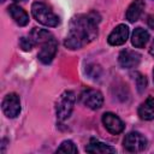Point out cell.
<instances>
[{"instance_id": "12", "label": "cell", "mask_w": 154, "mask_h": 154, "mask_svg": "<svg viewBox=\"0 0 154 154\" xmlns=\"http://www.w3.org/2000/svg\"><path fill=\"white\" fill-rule=\"evenodd\" d=\"M143 8H144V1L143 0H134L126 10V19L131 23L136 22L140 18V16L142 14Z\"/></svg>"}, {"instance_id": "19", "label": "cell", "mask_w": 154, "mask_h": 154, "mask_svg": "<svg viewBox=\"0 0 154 154\" xmlns=\"http://www.w3.org/2000/svg\"><path fill=\"white\" fill-rule=\"evenodd\" d=\"M136 87L138 93H143L147 88V78L141 73H136Z\"/></svg>"}, {"instance_id": "22", "label": "cell", "mask_w": 154, "mask_h": 154, "mask_svg": "<svg viewBox=\"0 0 154 154\" xmlns=\"http://www.w3.org/2000/svg\"><path fill=\"white\" fill-rule=\"evenodd\" d=\"M149 53H150L152 57H154V41H153V43H152V46L149 48Z\"/></svg>"}, {"instance_id": "15", "label": "cell", "mask_w": 154, "mask_h": 154, "mask_svg": "<svg viewBox=\"0 0 154 154\" xmlns=\"http://www.w3.org/2000/svg\"><path fill=\"white\" fill-rule=\"evenodd\" d=\"M149 40V32L143 29V28H136L132 32L131 36V43L137 47V48H142L146 46V43Z\"/></svg>"}, {"instance_id": "20", "label": "cell", "mask_w": 154, "mask_h": 154, "mask_svg": "<svg viewBox=\"0 0 154 154\" xmlns=\"http://www.w3.org/2000/svg\"><path fill=\"white\" fill-rule=\"evenodd\" d=\"M19 46H20V48H22L23 51L29 52V51L32 49V47H34L35 45H34V42L31 41L30 37H20V38H19Z\"/></svg>"}, {"instance_id": "14", "label": "cell", "mask_w": 154, "mask_h": 154, "mask_svg": "<svg viewBox=\"0 0 154 154\" xmlns=\"http://www.w3.org/2000/svg\"><path fill=\"white\" fill-rule=\"evenodd\" d=\"M138 116L143 120L154 119V96L148 97L138 108Z\"/></svg>"}, {"instance_id": "3", "label": "cell", "mask_w": 154, "mask_h": 154, "mask_svg": "<svg viewBox=\"0 0 154 154\" xmlns=\"http://www.w3.org/2000/svg\"><path fill=\"white\" fill-rule=\"evenodd\" d=\"M76 101V96L73 91L66 90L64 91L55 102V114L59 120H65L71 116Z\"/></svg>"}, {"instance_id": "7", "label": "cell", "mask_w": 154, "mask_h": 154, "mask_svg": "<svg viewBox=\"0 0 154 154\" xmlns=\"http://www.w3.org/2000/svg\"><path fill=\"white\" fill-rule=\"evenodd\" d=\"M41 46L42 47L37 54V58L42 64H49L55 57V53L58 51V42L54 38H51Z\"/></svg>"}, {"instance_id": "6", "label": "cell", "mask_w": 154, "mask_h": 154, "mask_svg": "<svg viewBox=\"0 0 154 154\" xmlns=\"http://www.w3.org/2000/svg\"><path fill=\"white\" fill-rule=\"evenodd\" d=\"M81 102L89 107L90 109H99L103 103V96L99 90L95 89H85L79 95Z\"/></svg>"}, {"instance_id": "5", "label": "cell", "mask_w": 154, "mask_h": 154, "mask_svg": "<svg viewBox=\"0 0 154 154\" xmlns=\"http://www.w3.org/2000/svg\"><path fill=\"white\" fill-rule=\"evenodd\" d=\"M2 112L7 118H16L19 112H20V101L19 96L16 93H10L7 94L1 103Z\"/></svg>"}, {"instance_id": "17", "label": "cell", "mask_w": 154, "mask_h": 154, "mask_svg": "<svg viewBox=\"0 0 154 154\" xmlns=\"http://www.w3.org/2000/svg\"><path fill=\"white\" fill-rule=\"evenodd\" d=\"M57 153H77V147L75 146V143L70 140L64 141L57 149Z\"/></svg>"}, {"instance_id": "1", "label": "cell", "mask_w": 154, "mask_h": 154, "mask_svg": "<svg viewBox=\"0 0 154 154\" xmlns=\"http://www.w3.org/2000/svg\"><path fill=\"white\" fill-rule=\"evenodd\" d=\"M97 13L91 12L88 14H77L72 17L67 36L64 41L65 47L69 49H78L91 42L97 36Z\"/></svg>"}, {"instance_id": "4", "label": "cell", "mask_w": 154, "mask_h": 154, "mask_svg": "<svg viewBox=\"0 0 154 154\" xmlns=\"http://www.w3.org/2000/svg\"><path fill=\"white\" fill-rule=\"evenodd\" d=\"M123 146L130 153H140L147 148V138L142 134L137 131H132L125 136L123 141Z\"/></svg>"}, {"instance_id": "9", "label": "cell", "mask_w": 154, "mask_h": 154, "mask_svg": "<svg viewBox=\"0 0 154 154\" xmlns=\"http://www.w3.org/2000/svg\"><path fill=\"white\" fill-rule=\"evenodd\" d=\"M102 124L113 135H118L124 130V123L122 122V119L111 112H107L102 116Z\"/></svg>"}, {"instance_id": "18", "label": "cell", "mask_w": 154, "mask_h": 154, "mask_svg": "<svg viewBox=\"0 0 154 154\" xmlns=\"http://www.w3.org/2000/svg\"><path fill=\"white\" fill-rule=\"evenodd\" d=\"M85 72L90 78H99L101 75V67L96 64H90L87 66Z\"/></svg>"}, {"instance_id": "16", "label": "cell", "mask_w": 154, "mask_h": 154, "mask_svg": "<svg viewBox=\"0 0 154 154\" xmlns=\"http://www.w3.org/2000/svg\"><path fill=\"white\" fill-rule=\"evenodd\" d=\"M29 37L31 38V41L34 42V45H43L48 40L53 38V36L51 35L49 31H47L45 29H40V28H34L31 30Z\"/></svg>"}, {"instance_id": "2", "label": "cell", "mask_w": 154, "mask_h": 154, "mask_svg": "<svg viewBox=\"0 0 154 154\" xmlns=\"http://www.w3.org/2000/svg\"><path fill=\"white\" fill-rule=\"evenodd\" d=\"M31 13L34 18L46 26H57L59 24V17L51 10L48 5L41 1H36L31 5Z\"/></svg>"}, {"instance_id": "21", "label": "cell", "mask_w": 154, "mask_h": 154, "mask_svg": "<svg viewBox=\"0 0 154 154\" xmlns=\"http://www.w3.org/2000/svg\"><path fill=\"white\" fill-rule=\"evenodd\" d=\"M148 24L152 29H154V16H150L149 19H148Z\"/></svg>"}, {"instance_id": "24", "label": "cell", "mask_w": 154, "mask_h": 154, "mask_svg": "<svg viewBox=\"0 0 154 154\" xmlns=\"http://www.w3.org/2000/svg\"><path fill=\"white\" fill-rule=\"evenodd\" d=\"M153 78H154V70H153Z\"/></svg>"}, {"instance_id": "13", "label": "cell", "mask_w": 154, "mask_h": 154, "mask_svg": "<svg viewBox=\"0 0 154 154\" xmlns=\"http://www.w3.org/2000/svg\"><path fill=\"white\" fill-rule=\"evenodd\" d=\"M85 152L94 153V154H108V153H116V148H113L106 143L91 140L90 143L85 147Z\"/></svg>"}, {"instance_id": "11", "label": "cell", "mask_w": 154, "mask_h": 154, "mask_svg": "<svg viewBox=\"0 0 154 154\" xmlns=\"http://www.w3.org/2000/svg\"><path fill=\"white\" fill-rule=\"evenodd\" d=\"M7 10H8L10 16L12 17V19H13L19 26H25V25L29 23V16H28V13H26L22 7H19L18 5H16V4L10 5Z\"/></svg>"}, {"instance_id": "8", "label": "cell", "mask_w": 154, "mask_h": 154, "mask_svg": "<svg viewBox=\"0 0 154 154\" xmlns=\"http://www.w3.org/2000/svg\"><path fill=\"white\" fill-rule=\"evenodd\" d=\"M118 61L122 67L124 69H134L136 67L141 61V55L131 49H123L119 53Z\"/></svg>"}, {"instance_id": "23", "label": "cell", "mask_w": 154, "mask_h": 154, "mask_svg": "<svg viewBox=\"0 0 154 154\" xmlns=\"http://www.w3.org/2000/svg\"><path fill=\"white\" fill-rule=\"evenodd\" d=\"M13 1H16V2H18V1H24V0H13Z\"/></svg>"}, {"instance_id": "10", "label": "cell", "mask_w": 154, "mask_h": 154, "mask_svg": "<svg viewBox=\"0 0 154 154\" xmlns=\"http://www.w3.org/2000/svg\"><path fill=\"white\" fill-rule=\"evenodd\" d=\"M128 37H129V28L125 24H119L111 31L107 41L111 46H120L126 42Z\"/></svg>"}]
</instances>
